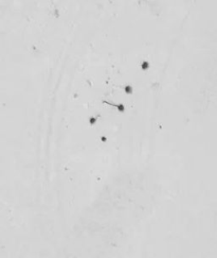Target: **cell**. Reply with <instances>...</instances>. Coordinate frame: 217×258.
I'll use <instances>...</instances> for the list:
<instances>
[{"instance_id":"cell-1","label":"cell","mask_w":217,"mask_h":258,"mask_svg":"<svg viewBox=\"0 0 217 258\" xmlns=\"http://www.w3.org/2000/svg\"><path fill=\"white\" fill-rule=\"evenodd\" d=\"M124 89H125V93L128 94V95H131L133 93V87H131L130 85H126V86L124 87Z\"/></svg>"},{"instance_id":"cell-2","label":"cell","mask_w":217,"mask_h":258,"mask_svg":"<svg viewBox=\"0 0 217 258\" xmlns=\"http://www.w3.org/2000/svg\"><path fill=\"white\" fill-rule=\"evenodd\" d=\"M141 68H142L144 71H146V70H148V68H149V63L148 62H146V61H144V62H142V64H141Z\"/></svg>"},{"instance_id":"cell-3","label":"cell","mask_w":217,"mask_h":258,"mask_svg":"<svg viewBox=\"0 0 217 258\" xmlns=\"http://www.w3.org/2000/svg\"><path fill=\"white\" fill-rule=\"evenodd\" d=\"M95 122H96V118L95 117H90L89 118V123H90L91 125L95 124Z\"/></svg>"},{"instance_id":"cell-4","label":"cell","mask_w":217,"mask_h":258,"mask_svg":"<svg viewBox=\"0 0 217 258\" xmlns=\"http://www.w3.org/2000/svg\"><path fill=\"white\" fill-rule=\"evenodd\" d=\"M101 140L103 141V142H106V141H107V138H106V137H101Z\"/></svg>"}]
</instances>
